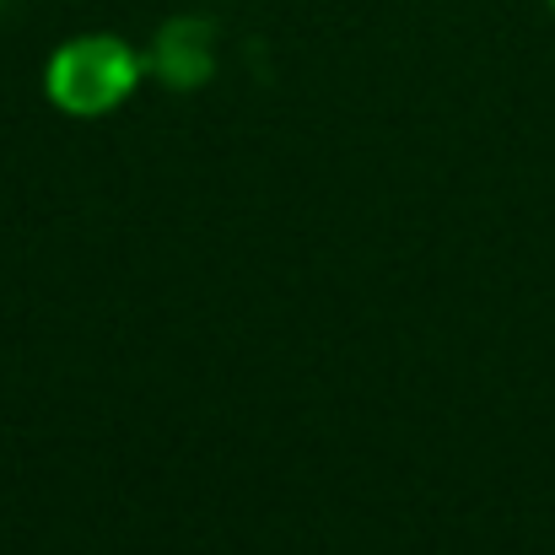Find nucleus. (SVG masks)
Returning a JSON list of instances; mask_svg holds the SVG:
<instances>
[{"mask_svg": "<svg viewBox=\"0 0 555 555\" xmlns=\"http://www.w3.org/2000/svg\"><path fill=\"white\" fill-rule=\"evenodd\" d=\"M141 81H152L146 49L119 33H76L43 60V98L65 119H108L141 92Z\"/></svg>", "mask_w": 555, "mask_h": 555, "instance_id": "obj_1", "label": "nucleus"}, {"mask_svg": "<svg viewBox=\"0 0 555 555\" xmlns=\"http://www.w3.org/2000/svg\"><path fill=\"white\" fill-rule=\"evenodd\" d=\"M146 65L168 92H199L216 76V27L205 16H168L146 43Z\"/></svg>", "mask_w": 555, "mask_h": 555, "instance_id": "obj_2", "label": "nucleus"}, {"mask_svg": "<svg viewBox=\"0 0 555 555\" xmlns=\"http://www.w3.org/2000/svg\"><path fill=\"white\" fill-rule=\"evenodd\" d=\"M545 11H551V16H555V0H545Z\"/></svg>", "mask_w": 555, "mask_h": 555, "instance_id": "obj_3", "label": "nucleus"}, {"mask_svg": "<svg viewBox=\"0 0 555 555\" xmlns=\"http://www.w3.org/2000/svg\"><path fill=\"white\" fill-rule=\"evenodd\" d=\"M0 5H11V0H0Z\"/></svg>", "mask_w": 555, "mask_h": 555, "instance_id": "obj_4", "label": "nucleus"}]
</instances>
